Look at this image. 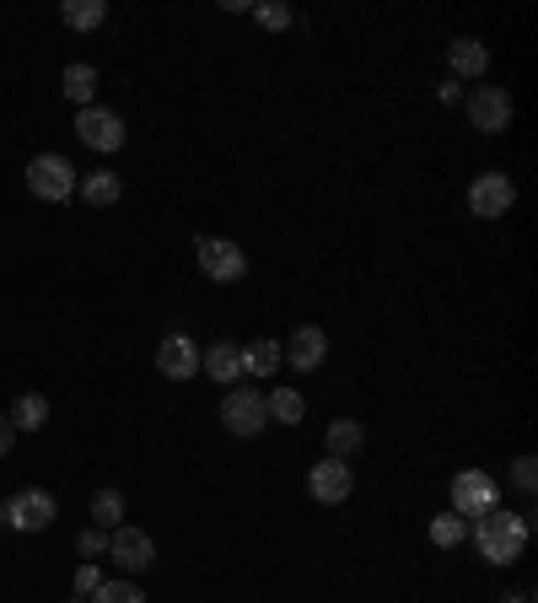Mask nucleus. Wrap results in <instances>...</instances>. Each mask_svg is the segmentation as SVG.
Here are the masks:
<instances>
[{
    "label": "nucleus",
    "mask_w": 538,
    "mask_h": 603,
    "mask_svg": "<svg viewBox=\"0 0 538 603\" xmlns=\"http://www.w3.org/2000/svg\"><path fill=\"white\" fill-rule=\"evenodd\" d=\"M473 549L490 560V566H512L523 549H528V518H517V512H501V507H490V512H479L473 518Z\"/></svg>",
    "instance_id": "f257e3e1"
},
{
    "label": "nucleus",
    "mask_w": 538,
    "mask_h": 603,
    "mask_svg": "<svg viewBox=\"0 0 538 603\" xmlns=\"http://www.w3.org/2000/svg\"><path fill=\"white\" fill-rule=\"evenodd\" d=\"M27 189H33L38 200L66 205L70 195H75V167H70L60 151H44V156H33V162H27Z\"/></svg>",
    "instance_id": "f03ea898"
},
{
    "label": "nucleus",
    "mask_w": 538,
    "mask_h": 603,
    "mask_svg": "<svg viewBox=\"0 0 538 603\" xmlns=\"http://www.w3.org/2000/svg\"><path fill=\"white\" fill-rule=\"evenodd\" d=\"M195 254H200L204 280H215V286H232V280H243V275H248V254H243L232 237H200V243H195Z\"/></svg>",
    "instance_id": "7ed1b4c3"
},
{
    "label": "nucleus",
    "mask_w": 538,
    "mask_h": 603,
    "mask_svg": "<svg viewBox=\"0 0 538 603\" xmlns=\"http://www.w3.org/2000/svg\"><path fill=\"white\" fill-rule=\"evenodd\" d=\"M221 426H226L232 437H259L269 426L265 394H259V389H232V394L221 399Z\"/></svg>",
    "instance_id": "20e7f679"
},
{
    "label": "nucleus",
    "mask_w": 538,
    "mask_h": 603,
    "mask_svg": "<svg viewBox=\"0 0 538 603\" xmlns=\"http://www.w3.org/2000/svg\"><path fill=\"white\" fill-rule=\"evenodd\" d=\"M55 518H60V507H55L49 490H16V496L5 501V523H11L16 534H44Z\"/></svg>",
    "instance_id": "39448f33"
},
{
    "label": "nucleus",
    "mask_w": 538,
    "mask_h": 603,
    "mask_svg": "<svg viewBox=\"0 0 538 603\" xmlns=\"http://www.w3.org/2000/svg\"><path fill=\"white\" fill-rule=\"evenodd\" d=\"M512 205H517V184L506 173H479L469 184V210L479 221H501Z\"/></svg>",
    "instance_id": "423d86ee"
},
{
    "label": "nucleus",
    "mask_w": 538,
    "mask_h": 603,
    "mask_svg": "<svg viewBox=\"0 0 538 603\" xmlns=\"http://www.w3.org/2000/svg\"><path fill=\"white\" fill-rule=\"evenodd\" d=\"M490 507H501V485L484 469H464L453 479V512H458V518H479V512H490Z\"/></svg>",
    "instance_id": "0eeeda50"
},
{
    "label": "nucleus",
    "mask_w": 538,
    "mask_h": 603,
    "mask_svg": "<svg viewBox=\"0 0 538 603\" xmlns=\"http://www.w3.org/2000/svg\"><path fill=\"white\" fill-rule=\"evenodd\" d=\"M75 135L92 146V151H119L125 146V119L114 108H75Z\"/></svg>",
    "instance_id": "6e6552de"
},
{
    "label": "nucleus",
    "mask_w": 538,
    "mask_h": 603,
    "mask_svg": "<svg viewBox=\"0 0 538 603\" xmlns=\"http://www.w3.org/2000/svg\"><path fill=\"white\" fill-rule=\"evenodd\" d=\"M469 125L479 135H501L512 125V97H506V86H479L469 97Z\"/></svg>",
    "instance_id": "1a4fd4ad"
},
{
    "label": "nucleus",
    "mask_w": 538,
    "mask_h": 603,
    "mask_svg": "<svg viewBox=\"0 0 538 603\" xmlns=\"http://www.w3.org/2000/svg\"><path fill=\"white\" fill-rule=\"evenodd\" d=\"M324 356H329V335L318 324H302L296 335L280 345V361H291V372H318Z\"/></svg>",
    "instance_id": "9d476101"
},
{
    "label": "nucleus",
    "mask_w": 538,
    "mask_h": 603,
    "mask_svg": "<svg viewBox=\"0 0 538 603\" xmlns=\"http://www.w3.org/2000/svg\"><path fill=\"white\" fill-rule=\"evenodd\" d=\"M156 367H162V378L189 383V378H200V345L189 335H167L156 345Z\"/></svg>",
    "instance_id": "9b49d317"
},
{
    "label": "nucleus",
    "mask_w": 538,
    "mask_h": 603,
    "mask_svg": "<svg viewBox=\"0 0 538 603\" xmlns=\"http://www.w3.org/2000/svg\"><path fill=\"white\" fill-rule=\"evenodd\" d=\"M307 490H313V501H324V507H339L350 490H355V474L344 459H324L318 469L307 474Z\"/></svg>",
    "instance_id": "f8f14e48"
},
{
    "label": "nucleus",
    "mask_w": 538,
    "mask_h": 603,
    "mask_svg": "<svg viewBox=\"0 0 538 603\" xmlns=\"http://www.w3.org/2000/svg\"><path fill=\"white\" fill-rule=\"evenodd\" d=\"M200 372H210V383H221V389H237L243 383V345L215 339L210 350H200Z\"/></svg>",
    "instance_id": "ddd939ff"
},
{
    "label": "nucleus",
    "mask_w": 538,
    "mask_h": 603,
    "mask_svg": "<svg viewBox=\"0 0 538 603\" xmlns=\"http://www.w3.org/2000/svg\"><path fill=\"white\" fill-rule=\"evenodd\" d=\"M108 555H114L125 571H145V566L156 560V544H151L145 529H114V534H108Z\"/></svg>",
    "instance_id": "4468645a"
},
{
    "label": "nucleus",
    "mask_w": 538,
    "mask_h": 603,
    "mask_svg": "<svg viewBox=\"0 0 538 603\" xmlns=\"http://www.w3.org/2000/svg\"><path fill=\"white\" fill-rule=\"evenodd\" d=\"M75 195H81L86 205H97V210H103V205H114L119 195H125V184H119V173L97 167V173H86V178L75 184Z\"/></svg>",
    "instance_id": "2eb2a0df"
},
{
    "label": "nucleus",
    "mask_w": 538,
    "mask_h": 603,
    "mask_svg": "<svg viewBox=\"0 0 538 603\" xmlns=\"http://www.w3.org/2000/svg\"><path fill=\"white\" fill-rule=\"evenodd\" d=\"M274 372H280V339L243 345V378H274Z\"/></svg>",
    "instance_id": "dca6fc26"
},
{
    "label": "nucleus",
    "mask_w": 538,
    "mask_h": 603,
    "mask_svg": "<svg viewBox=\"0 0 538 603\" xmlns=\"http://www.w3.org/2000/svg\"><path fill=\"white\" fill-rule=\"evenodd\" d=\"M447 66L458 70V76H484V70H490V49H484L479 38H458V44L447 49Z\"/></svg>",
    "instance_id": "f3484780"
},
{
    "label": "nucleus",
    "mask_w": 538,
    "mask_h": 603,
    "mask_svg": "<svg viewBox=\"0 0 538 603\" xmlns=\"http://www.w3.org/2000/svg\"><path fill=\"white\" fill-rule=\"evenodd\" d=\"M60 16H66L70 33H92V27H103V22H108V5H103V0H66V5H60Z\"/></svg>",
    "instance_id": "a211bd4d"
},
{
    "label": "nucleus",
    "mask_w": 538,
    "mask_h": 603,
    "mask_svg": "<svg viewBox=\"0 0 538 603\" xmlns=\"http://www.w3.org/2000/svg\"><path fill=\"white\" fill-rule=\"evenodd\" d=\"M324 442H329V459H350V453H361L366 431H361V420H335L324 431Z\"/></svg>",
    "instance_id": "6ab92c4d"
},
{
    "label": "nucleus",
    "mask_w": 538,
    "mask_h": 603,
    "mask_svg": "<svg viewBox=\"0 0 538 603\" xmlns=\"http://www.w3.org/2000/svg\"><path fill=\"white\" fill-rule=\"evenodd\" d=\"M119 518H125V496H119V490H97V496H92V529L114 534V529H125Z\"/></svg>",
    "instance_id": "aec40b11"
},
{
    "label": "nucleus",
    "mask_w": 538,
    "mask_h": 603,
    "mask_svg": "<svg viewBox=\"0 0 538 603\" xmlns=\"http://www.w3.org/2000/svg\"><path fill=\"white\" fill-rule=\"evenodd\" d=\"M265 409H269V420H280V426H296L302 415H307V399L296 394V389H274L265 399Z\"/></svg>",
    "instance_id": "412c9836"
},
{
    "label": "nucleus",
    "mask_w": 538,
    "mask_h": 603,
    "mask_svg": "<svg viewBox=\"0 0 538 603\" xmlns=\"http://www.w3.org/2000/svg\"><path fill=\"white\" fill-rule=\"evenodd\" d=\"M44 420H49V399L44 394H22V399L11 404V426L16 431H38Z\"/></svg>",
    "instance_id": "4be33fe9"
},
{
    "label": "nucleus",
    "mask_w": 538,
    "mask_h": 603,
    "mask_svg": "<svg viewBox=\"0 0 538 603\" xmlns=\"http://www.w3.org/2000/svg\"><path fill=\"white\" fill-rule=\"evenodd\" d=\"M464 538H469V518H458V512L431 518V544H436V549H458Z\"/></svg>",
    "instance_id": "5701e85b"
},
{
    "label": "nucleus",
    "mask_w": 538,
    "mask_h": 603,
    "mask_svg": "<svg viewBox=\"0 0 538 603\" xmlns=\"http://www.w3.org/2000/svg\"><path fill=\"white\" fill-rule=\"evenodd\" d=\"M92 92H97V70H92V66H70L66 70V97H70V103L92 108Z\"/></svg>",
    "instance_id": "b1692460"
},
{
    "label": "nucleus",
    "mask_w": 538,
    "mask_h": 603,
    "mask_svg": "<svg viewBox=\"0 0 538 603\" xmlns=\"http://www.w3.org/2000/svg\"><path fill=\"white\" fill-rule=\"evenodd\" d=\"M86 603H145V593H140L134 582H103Z\"/></svg>",
    "instance_id": "393cba45"
},
{
    "label": "nucleus",
    "mask_w": 538,
    "mask_h": 603,
    "mask_svg": "<svg viewBox=\"0 0 538 603\" xmlns=\"http://www.w3.org/2000/svg\"><path fill=\"white\" fill-rule=\"evenodd\" d=\"M512 485H517L523 496H534V490H538V464H534V453H523V459L512 464Z\"/></svg>",
    "instance_id": "a878e982"
},
{
    "label": "nucleus",
    "mask_w": 538,
    "mask_h": 603,
    "mask_svg": "<svg viewBox=\"0 0 538 603\" xmlns=\"http://www.w3.org/2000/svg\"><path fill=\"white\" fill-rule=\"evenodd\" d=\"M254 16H259V27H269V33L291 27V5H254Z\"/></svg>",
    "instance_id": "bb28decb"
},
{
    "label": "nucleus",
    "mask_w": 538,
    "mask_h": 603,
    "mask_svg": "<svg viewBox=\"0 0 538 603\" xmlns=\"http://www.w3.org/2000/svg\"><path fill=\"white\" fill-rule=\"evenodd\" d=\"M97 588H103V571H97V566H81V571H75V599H92Z\"/></svg>",
    "instance_id": "cd10ccee"
},
{
    "label": "nucleus",
    "mask_w": 538,
    "mask_h": 603,
    "mask_svg": "<svg viewBox=\"0 0 538 603\" xmlns=\"http://www.w3.org/2000/svg\"><path fill=\"white\" fill-rule=\"evenodd\" d=\"M108 549V534L103 529H81V555H103Z\"/></svg>",
    "instance_id": "c85d7f7f"
},
{
    "label": "nucleus",
    "mask_w": 538,
    "mask_h": 603,
    "mask_svg": "<svg viewBox=\"0 0 538 603\" xmlns=\"http://www.w3.org/2000/svg\"><path fill=\"white\" fill-rule=\"evenodd\" d=\"M11 442H16V426H11V415H0V459L11 453Z\"/></svg>",
    "instance_id": "c756f323"
},
{
    "label": "nucleus",
    "mask_w": 538,
    "mask_h": 603,
    "mask_svg": "<svg viewBox=\"0 0 538 603\" xmlns=\"http://www.w3.org/2000/svg\"><path fill=\"white\" fill-rule=\"evenodd\" d=\"M501 603H534V593H512V599H501Z\"/></svg>",
    "instance_id": "7c9ffc66"
},
{
    "label": "nucleus",
    "mask_w": 538,
    "mask_h": 603,
    "mask_svg": "<svg viewBox=\"0 0 538 603\" xmlns=\"http://www.w3.org/2000/svg\"><path fill=\"white\" fill-rule=\"evenodd\" d=\"M0 523H5V507H0Z\"/></svg>",
    "instance_id": "2f4dec72"
},
{
    "label": "nucleus",
    "mask_w": 538,
    "mask_h": 603,
    "mask_svg": "<svg viewBox=\"0 0 538 603\" xmlns=\"http://www.w3.org/2000/svg\"><path fill=\"white\" fill-rule=\"evenodd\" d=\"M70 603H86V599H70Z\"/></svg>",
    "instance_id": "473e14b6"
}]
</instances>
